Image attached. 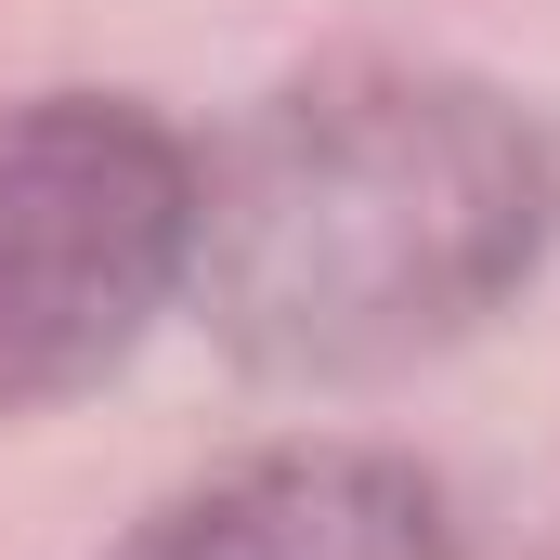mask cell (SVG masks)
I'll list each match as a JSON object with an SVG mask.
<instances>
[{
  "label": "cell",
  "instance_id": "3957f363",
  "mask_svg": "<svg viewBox=\"0 0 560 560\" xmlns=\"http://www.w3.org/2000/svg\"><path fill=\"white\" fill-rule=\"evenodd\" d=\"M118 560H456L443 482L378 443H275L170 495Z\"/></svg>",
  "mask_w": 560,
  "mask_h": 560
},
{
  "label": "cell",
  "instance_id": "7a4b0ae2",
  "mask_svg": "<svg viewBox=\"0 0 560 560\" xmlns=\"http://www.w3.org/2000/svg\"><path fill=\"white\" fill-rule=\"evenodd\" d=\"M196 287V143L131 92L0 118V418L118 378Z\"/></svg>",
  "mask_w": 560,
  "mask_h": 560
},
{
  "label": "cell",
  "instance_id": "277c9868",
  "mask_svg": "<svg viewBox=\"0 0 560 560\" xmlns=\"http://www.w3.org/2000/svg\"><path fill=\"white\" fill-rule=\"evenodd\" d=\"M548 560H560V548H548Z\"/></svg>",
  "mask_w": 560,
  "mask_h": 560
},
{
  "label": "cell",
  "instance_id": "6da1fadb",
  "mask_svg": "<svg viewBox=\"0 0 560 560\" xmlns=\"http://www.w3.org/2000/svg\"><path fill=\"white\" fill-rule=\"evenodd\" d=\"M560 222L548 131L456 66H326L196 170V300L235 365L352 392L509 313Z\"/></svg>",
  "mask_w": 560,
  "mask_h": 560
}]
</instances>
